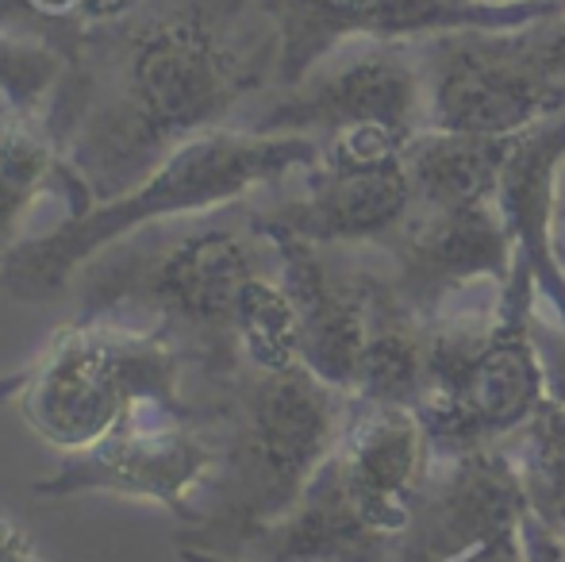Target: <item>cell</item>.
Segmentation results:
<instances>
[{"label": "cell", "instance_id": "13", "mask_svg": "<svg viewBox=\"0 0 565 562\" xmlns=\"http://www.w3.org/2000/svg\"><path fill=\"white\" fill-rule=\"evenodd\" d=\"M266 240L277 255V278L297 305L305 367L320 382L354 393L370 331V271H347L328 255L331 247H316L281 232H266Z\"/></svg>", "mask_w": 565, "mask_h": 562}, {"label": "cell", "instance_id": "15", "mask_svg": "<svg viewBox=\"0 0 565 562\" xmlns=\"http://www.w3.org/2000/svg\"><path fill=\"white\" fill-rule=\"evenodd\" d=\"M401 536L350 497L335 463H323L281 520L258 528L231 559L243 562H393Z\"/></svg>", "mask_w": 565, "mask_h": 562}, {"label": "cell", "instance_id": "27", "mask_svg": "<svg viewBox=\"0 0 565 562\" xmlns=\"http://www.w3.org/2000/svg\"><path fill=\"white\" fill-rule=\"evenodd\" d=\"M543 524H546V528H554V532H558L562 540H565V501L558 505V512H554L551 520H543Z\"/></svg>", "mask_w": 565, "mask_h": 562}, {"label": "cell", "instance_id": "6", "mask_svg": "<svg viewBox=\"0 0 565 562\" xmlns=\"http://www.w3.org/2000/svg\"><path fill=\"white\" fill-rule=\"evenodd\" d=\"M535 289V274L520 258L489 308H443L427 324V397L416 413L435 458L512 439L546 397L531 336Z\"/></svg>", "mask_w": 565, "mask_h": 562}, {"label": "cell", "instance_id": "28", "mask_svg": "<svg viewBox=\"0 0 565 562\" xmlns=\"http://www.w3.org/2000/svg\"><path fill=\"white\" fill-rule=\"evenodd\" d=\"M469 4H527V0H469Z\"/></svg>", "mask_w": 565, "mask_h": 562}, {"label": "cell", "instance_id": "11", "mask_svg": "<svg viewBox=\"0 0 565 562\" xmlns=\"http://www.w3.org/2000/svg\"><path fill=\"white\" fill-rule=\"evenodd\" d=\"M358 124H385L401 136L416 139L427 128V82L419 66L416 39L412 43H377L323 70L316 82L274 105L254 136H335Z\"/></svg>", "mask_w": 565, "mask_h": 562}, {"label": "cell", "instance_id": "4", "mask_svg": "<svg viewBox=\"0 0 565 562\" xmlns=\"http://www.w3.org/2000/svg\"><path fill=\"white\" fill-rule=\"evenodd\" d=\"M320 139L312 136L209 131L189 139L124 197L93 204L82 216H66V224L39 240H20L0 271V289L31 305L58 297L89 258H97L124 235L158 220L193 216L243 201L250 189L281 181L292 170L320 166Z\"/></svg>", "mask_w": 565, "mask_h": 562}, {"label": "cell", "instance_id": "8", "mask_svg": "<svg viewBox=\"0 0 565 562\" xmlns=\"http://www.w3.org/2000/svg\"><path fill=\"white\" fill-rule=\"evenodd\" d=\"M427 82V128L454 136H520L565 113V85L543 77L515 31H447L416 39Z\"/></svg>", "mask_w": 565, "mask_h": 562}, {"label": "cell", "instance_id": "29", "mask_svg": "<svg viewBox=\"0 0 565 562\" xmlns=\"http://www.w3.org/2000/svg\"><path fill=\"white\" fill-rule=\"evenodd\" d=\"M554 255H558V266H562V274H565V243H554Z\"/></svg>", "mask_w": 565, "mask_h": 562}, {"label": "cell", "instance_id": "18", "mask_svg": "<svg viewBox=\"0 0 565 562\" xmlns=\"http://www.w3.org/2000/svg\"><path fill=\"white\" fill-rule=\"evenodd\" d=\"M354 397L404 409H419L427 397V324L377 271H370V331Z\"/></svg>", "mask_w": 565, "mask_h": 562}, {"label": "cell", "instance_id": "1", "mask_svg": "<svg viewBox=\"0 0 565 562\" xmlns=\"http://www.w3.org/2000/svg\"><path fill=\"white\" fill-rule=\"evenodd\" d=\"M262 0H158L113 51L105 105L70 142L93 204L147 181L189 139L209 136L281 62V35L246 23Z\"/></svg>", "mask_w": 565, "mask_h": 562}, {"label": "cell", "instance_id": "5", "mask_svg": "<svg viewBox=\"0 0 565 562\" xmlns=\"http://www.w3.org/2000/svg\"><path fill=\"white\" fill-rule=\"evenodd\" d=\"M0 405L58 455L97 447L147 405L196 409L189 359L154 328L116 316H77L15 374L0 378Z\"/></svg>", "mask_w": 565, "mask_h": 562}, {"label": "cell", "instance_id": "9", "mask_svg": "<svg viewBox=\"0 0 565 562\" xmlns=\"http://www.w3.org/2000/svg\"><path fill=\"white\" fill-rule=\"evenodd\" d=\"M281 35L277 77L297 85L347 39L412 43L447 31H515L558 12L562 0L469 4V0H262Z\"/></svg>", "mask_w": 565, "mask_h": 562}, {"label": "cell", "instance_id": "17", "mask_svg": "<svg viewBox=\"0 0 565 562\" xmlns=\"http://www.w3.org/2000/svg\"><path fill=\"white\" fill-rule=\"evenodd\" d=\"M331 458L350 486L377 497L416 501L435 466V447L416 409L354 397V413Z\"/></svg>", "mask_w": 565, "mask_h": 562}, {"label": "cell", "instance_id": "19", "mask_svg": "<svg viewBox=\"0 0 565 562\" xmlns=\"http://www.w3.org/2000/svg\"><path fill=\"white\" fill-rule=\"evenodd\" d=\"M515 136H454L424 128L408 142L412 204L419 209H461V204L497 201L500 173Z\"/></svg>", "mask_w": 565, "mask_h": 562}, {"label": "cell", "instance_id": "10", "mask_svg": "<svg viewBox=\"0 0 565 562\" xmlns=\"http://www.w3.org/2000/svg\"><path fill=\"white\" fill-rule=\"evenodd\" d=\"M381 251L393 258V293L424 324H431L447 300L473 289L477 282L504 289L520 263V243L497 201L461 209L412 204L404 224L381 243Z\"/></svg>", "mask_w": 565, "mask_h": 562}, {"label": "cell", "instance_id": "16", "mask_svg": "<svg viewBox=\"0 0 565 562\" xmlns=\"http://www.w3.org/2000/svg\"><path fill=\"white\" fill-rule=\"evenodd\" d=\"M565 158V113L535 128L520 131L508 150L504 173H500L497 204L504 212L508 227L520 243V258L531 266L535 285L551 305L558 308L565 324V274L554 255V178Z\"/></svg>", "mask_w": 565, "mask_h": 562}, {"label": "cell", "instance_id": "12", "mask_svg": "<svg viewBox=\"0 0 565 562\" xmlns=\"http://www.w3.org/2000/svg\"><path fill=\"white\" fill-rule=\"evenodd\" d=\"M527 509L520 470L504 443L435 458L393 562H458L481 543L515 532Z\"/></svg>", "mask_w": 565, "mask_h": 562}, {"label": "cell", "instance_id": "3", "mask_svg": "<svg viewBox=\"0 0 565 562\" xmlns=\"http://www.w3.org/2000/svg\"><path fill=\"white\" fill-rule=\"evenodd\" d=\"M266 235L220 220H158L116 240L77 271V316L154 328L189 359V390L227 378L238 354V297L258 271Z\"/></svg>", "mask_w": 565, "mask_h": 562}, {"label": "cell", "instance_id": "7", "mask_svg": "<svg viewBox=\"0 0 565 562\" xmlns=\"http://www.w3.org/2000/svg\"><path fill=\"white\" fill-rule=\"evenodd\" d=\"M212 474H216V439L201 409L147 405L127 416L97 447L62 455L58 466L31 489L35 497H54V501L85 494L154 501L189 528Z\"/></svg>", "mask_w": 565, "mask_h": 562}, {"label": "cell", "instance_id": "24", "mask_svg": "<svg viewBox=\"0 0 565 562\" xmlns=\"http://www.w3.org/2000/svg\"><path fill=\"white\" fill-rule=\"evenodd\" d=\"M531 336H535L539 362H543L546 397H554L565 405V324L543 320L535 308V316H531Z\"/></svg>", "mask_w": 565, "mask_h": 562}, {"label": "cell", "instance_id": "14", "mask_svg": "<svg viewBox=\"0 0 565 562\" xmlns=\"http://www.w3.org/2000/svg\"><path fill=\"white\" fill-rule=\"evenodd\" d=\"M412 212L408 162L385 166H312L297 201L250 212L254 232H281L316 247L385 243Z\"/></svg>", "mask_w": 565, "mask_h": 562}, {"label": "cell", "instance_id": "26", "mask_svg": "<svg viewBox=\"0 0 565 562\" xmlns=\"http://www.w3.org/2000/svg\"><path fill=\"white\" fill-rule=\"evenodd\" d=\"M0 562H51V559L39 555L35 540H31V532L20 520L0 512Z\"/></svg>", "mask_w": 565, "mask_h": 562}, {"label": "cell", "instance_id": "21", "mask_svg": "<svg viewBox=\"0 0 565 562\" xmlns=\"http://www.w3.org/2000/svg\"><path fill=\"white\" fill-rule=\"evenodd\" d=\"M235 331L238 354L250 367L274 370V374L305 367V354H300V316L289 289L277 278V271H258L243 285Z\"/></svg>", "mask_w": 565, "mask_h": 562}, {"label": "cell", "instance_id": "25", "mask_svg": "<svg viewBox=\"0 0 565 562\" xmlns=\"http://www.w3.org/2000/svg\"><path fill=\"white\" fill-rule=\"evenodd\" d=\"M523 551H527V562H565V540L531 509L523 517Z\"/></svg>", "mask_w": 565, "mask_h": 562}, {"label": "cell", "instance_id": "23", "mask_svg": "<svg viewBox=\"0 0 565 562\" xmlns=\"http://www.w3.org/2000/svg\"><path fill=\"white\" fill-rule=\"evenodd\" d=\"M520 46L539 74L565 85V0L546 20L520 28Z\"/></svg>", "mask_w": 565, "mask_h": 562}, {"label": "cell", "instance_id": "20", "mask_svg": "<svg viewBox=\"0 0 565 562\" xmlns=\"http://www.w3.org/2000/svg\"><path fill=\"white\" fill-rule=\"evenodd\" d=\"M46 189H58L70 204V216L93 209V193L74 173L70 158H62L58 142H51L39 128L20 120L15 113H0V271L8 255L20 247L15 232L28 204Z\"/></svg>", "mask_w": 565, "mask_h": 562}, {"label": "cell", "instance_id": "2", "mask_svg": "<svg viewBox=\"0 0 565 562\" xmlns=\"http://www.w3.org/2000/svg\"><path fill=\"white\" fill-rule=\"evenodd\" d=\"M189 401L212 427L216 474L178 548L216 555H235L238 543L300 501L354 413V393L320 382L308 367L274 374L250 362L193 385Z\"/></svg>", "mask_w": 565, "mask_h": 562}, {"label": "cell", "instance_id": "22", "mask_svg": "<svg viewBox=\"0 0 565 562\" xmlns=\"http://www.w3.org/2000/svg\"><path fill=\"white\" fill-rule=\"evenodd\" d=\"M515 470H520L523 494L539 520H551L565 501V405L543 397L531 421L504 439Z\"/></svg>", "mask_w": 565, "mask_h": 562}]
</instances>
